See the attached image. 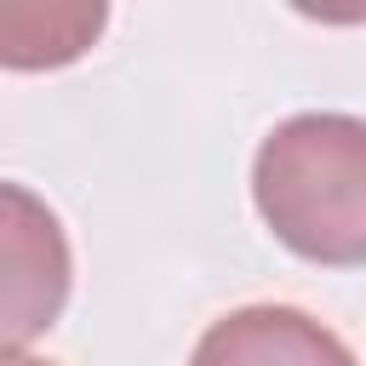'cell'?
<instances>
[{"instance_id":"1","label":"cell","mask_w":366,"mask_h":366,"mask_svg":"<svg viewBox=\"0 0 366 366\" xmlns=\"http://www.w3.org/2000/svg\"><path fill=\"white\" fill-rule=\"evenodd\" d=\"M252 200L269 234L320 269L366 263V120L315 109L280 120L252 160Z\"/></svg>"},{"instance_id":"2","label":"cell","mask_w":366,"mask_h":366,"mask_svg":"<svg viewBox=\"0 0 366 366\" xmlns=\"http://www.w3.org/2000/svg\"><path fill=\"white\" fill-rule=\"evenodd\" d=\"M6 223V349H23L29 337H40L69 297V240L63 223L51 217V206H40L23 183L0 189Z\"/></svg>"},{"instance_id":"3","label":"cell","mask_w":366,"mask_h":366,"mask_svg":"<svg viewBox=\"0 0 366 366\" xmlns=\"http://www.w3.org/2000/svg\"><path fill=\"white\" fill-rule=\"evenodd\" d=\"M189 366H355V355L292 303H246L200 332Z\"/></svg>"},{"instance_id":"4","label":"cell","mask_w":366,"mask_h":366,"mask_svg":"<svg viewBox=\"0 0 366 366\" xmlns=\"http://www.w3.org/2000/svg\"><path fill=\"white\" fill-rule=\"evenodd\" d=\"M103 29V6H6L0 57L6 69H57L74 63Z\"/></svg>"},{"instance_id":"5","label":"cell","mask_w":366,"mask_h":366,"mask_svg":"<svg viewBox=\"0 0 366 366\" xmlns=\"http://www.w3.org/2000/svg\"><path fill=\"white\" fill-rule=\"evenodd\" d=\"M0 366H51V360H34L29 349H6V360H0Z\"/></svg>"}]
</instances>
